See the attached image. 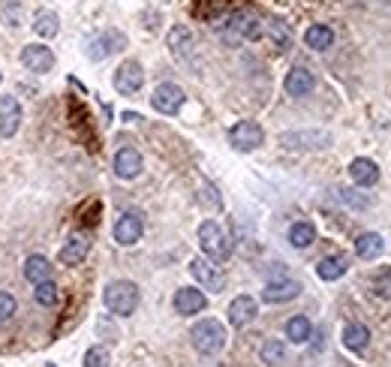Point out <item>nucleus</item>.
Segmentation results:
<instances>
[{"label": "nucleus", "instance_id": "obj_1", "mask_svg": "<svg viewBox=\"0 0 391 367\" xmlns=\"http://www.w3.org/2000/svg\"><path fill=\"white\" fill-rule=\"evenodd\" d=\"M220 30H223V39L226 42H256V39H262L265 25L250 9H238V13H232L223 21Z\"/></svg>", "mask_w": 391, "mask_h": 367}, {"label": "nucleus", "instance_id": "obj_2", "mask_svg": "<svg viewBox=\"0 0 391 367\" xmlns=\"http://www.w3.org/2000/svg\"><path fill=\"white\" fill-rule=\"evenodd\" d=\"M103 301L108 307V313L132 316V313H136V307H139V286L132 280H115V283L106 286Z\"/></svg>", "mask_w": 391, "mask_h": 367}, {"label": "nucleus", "instance_id": "obj_3", "mask_svg": "<svg viewBox=\"0 0 391 367\" xmlns=\"http://www.w3.org/2000/svg\"><path fill=\"white\" fill-rule=\"evenodd\" d=\"M190 340H193V347L202 355H217L226 347V328L217 319H202L190 328Z\"/></svg>", "mask_w": 391, "mask_h": 367}, {"label": "nucleus", "instance_id": "obj_4", "mask_svg": "<svg viewBox=\"0 0 391 367\" xmlns=\"http://www.w3.org/2000/svg\"><path fill=\"white\" fill-rule=\"evenodd\" d=\"M199 244H202V253L211 262H223L232 256V241L226 238V232H223L214 220H205V223L199 226Z\"/></svg>", "mask_w": 391, "mask_h": 367}, {"label": "nucleus", "instance_id": "obj_5", "mask_svg": "<svg viewBox=\"0 0 391 367\" xmlns=\"http://www.w3.org/2000/svg\"><path fill=\"white\" fill-rule=\"evenodd\" d=\"M190 274L196 277L199 286L211 289V292H223V289H226V277H223V271L208 259V256H196V259L190 262Z\"/></svg>", "mask_w": 391, "mask_h": 367}, {"label": "nucleus", "instance_id": "obj_6", "mask_svg": "<svg viewBox=\"0 0 391 367\" xmlns=\"http://www.w3.org/2000/svg\"><path fill=\"white\" fill-rule=\"evenodd\" d=\"M229 142L235 151H256L265 142V130L256 124V120H238L229 130Z\"/></svg>", "mask_w": 391, "mask_h": 367}, {"label": "nucleus", "instance_id": "obj_7", "mask_svg": "<svg viewBox=\"0 0 391 367\" xmlns=\"http://www.w3.org/2000/svg\"><path fill=\"white\" fill-rule=\"evenodd\" d=\"M144 235V217L139 211H124L115 223V241L120 247H132L136 241H142Z\"/></svg>", "mask_w": 391, "mask_h": 367}, {"label": "nucleus", "instance_id": "obj_8", "mask_svg": "<svg viewBox=\"0 0 391 367\" xmlns=\"http://www.w3.org/2000/svg\"><path fill=\"white\" fill-rule=\"evenodd\" d=\"M184 91L178 85L172 82H166V85H156V91L151 97V106L156 108L160 115H178L181 112V106H184Z\"/></svg>", "mask_w": 391, "mask_h": 367}, {"label": "nucleus", "instance_id": "obj_9", "mask_svg": "<svg viewBox=\"0 0 391 367\" xmlns=\"http://www.w3.org/2000/svg\"><path fill=\"white\" fill-rule=\"evenodd\" d=\"M142 85H144V70H142L139 61H127V63L118 66V73H115V87H118V94L132 97V94L142 91Z\"/></svg>", "mask_w": 391, "mask_h": 367}, {"label": "nucleus", "instance_id": "obj_10", "mask_svg": "<svg viewBox=\"0 0 391 367\" xmlns=\"http://www.w3.org/2000/svg\"><path fill=\"white\" fill-rule=\"evenodd\" d=\"M127 46V37L120 30H106L99 33L97 39H91V46H87V58L91 61H106L108 54H115Z\"/></svg>", "mask_w": 391, "mask_h": 367}, {"label": "nucleus", "instance_id": "obj_11", "mask_svg": "<svg viewBox=\"0 0 391 367\" xmlns=\"http://www.w3.org/2000/svg\"><path fill=\"white\" fill-rule=\"evenodd\" d=\"M21 127V103L9 94V97H0V136L4 139H13Z\"/></svg>", "mask_w": 391, "mask_h": 367}, {"label": "nucleus", "instance_id": "obj_12", "mask_svg": "<svg viewBox=\"0 0 391 367\" xmlns=\"http://www.w3.org/2000/svg\"><path fill=\"white\" fill-rule=\"evenodd\" d=\"M301 295V283L298 280H271L265 289H262V301L265 304H286V301H292V298Z\"/></svg>", "mask_w": 391, "mask_h": 367}, {"label": "nucleus", "instance_id": "obj_13", "mask_svg": "<svg viewBox=\"0 0 391 367\" xmlns=\"http://www.w3.org/2000/svg\"><path fill=\"white\" fill-rule=\"evenodd\" d=\"M175 310L181 316H193V313H202L205 304H208V298L202 289H193V286H184V289H178L175 292Z\"/></svg>", "mask_w": 391, "mask_h": 367}, {"label": "nucleus", "instance_id": "obj_14", "mask_svg": "<svg viewBox=\"0 0 391 367\" xmlns=\"http://www.w3.org/2000/svg\"><path fill=\"white\" fill-rule=\"evenodd\" d=\"M21 63H25L30 73H49L54 66V54L49 46H37V42H33V46L21 49Z\"/></svg>", "mask_w": 391, "mask_h": 367}, {"label": "nucleus", "instance_id": "obj_15", "mask_svg": "<svg viewBox=\"0 0 391 367\" xmlns=\"http://www.w3.org/2000/svg\"><path fill=\"white\" fill-rule=\"evenodd\" d=\"M256 313H259V304H256V298L238 295V298H235V301L229 304V325H235V328L250 325V322L256 319Z\"/></svg>", "mask_w": 391, "mask_h": 367}, {"label": "nucleus", "instance_id": "obj_16", "mask_svg": "<svg viewBox=\"0 0 391 367\" xmlns=\"http://www.w3.org/2000/svg\"><path fill=\"white\" fill-rule=\"evenodd\" d=\"M115 175L124 178V181H132V178L142 175V154L136 148H120L115 154Z\"/></svg>", "mask_w": 391, "mask_h": 367}, {"label": "nucleus", "instance_id": "obj_17", "mask_svg": "<svg viewBox=\"0 0 391 367\" xmlns=\"http://www.w3.org/2000/svg\"><path fill=\"white\" fill-rule=\"evenodd\" d=\"M283 87H286L289 97H307L313 87H316V79H313V73L304 70V66H292V70L286 73Z\"/></svg>", "mask_w": 391, "mask_h": 367}, {"label": "nucleus", "instance_id": "obj_18", "mask_svg": "<svg viewBox=\"0 0 391 367\" xmlns=\"http://www.w3.org/2000/svg\"><path fill=\"white\" fill-rule=\"evenodd\" d=\"M87 250H91V238L82 235V232H75V235H70V238L63 241V247H61V262H63V265H78V262H85Z\"/></svg>", "mask_w": 391, "mask_h": 367}, {"label": "nucleus", "instance_id": "obj_19", "mask_svg": "<svg viewBox=\"0 0 391 367\" xmlns=\"http://www.w3.org/2000/svg\"><path fill=\"white\" fill-rule=\"evenodd\" d=\"M166 42H169V49H172V54L178 61H190V54H193V33H190V27H184V25H175L172 30H169V37H166Z\"/></svg>", "mask_w": 391, "mask_h": 367}, {"label": "nucleus", "instance_id": "obj_20", "mask_svg": "<svg viewBox=\"0 0 391 367\" xmlns=\"http://www.w3.org/2000/svg\"><path fill=\"white\" fill-rule=\"evenodd\" d=\"M283 148H328V132H283Z\"/></svg>", "mask_w": 391, "mask_h": 367}, {"label": "nucleus", "instance_id": "obj_21", "mask_svg": "<svg viewBox=\"0 0 391 367\" xmlns=\"http://www.w3.org/2000/svg\"><path fill=\"white\" fill-rule=\"evenodd\" d=\"M349 178L359 187H373L379 181V166L373 160H367V157H359V160L349 163Z\"/></svg>", "mask_w": 391, "mask_h": 367}, {"label": "nucleus", "instance_id": "obj_22", "mask_svg": "<svg viewBox=\"0 0 391 367\" xmlns=\"http://www.w3.org/2000/svg\"><path fill=\"white\" fill-rule=\"evenodd\" d=\"M367 343H371V328L361 325V322H349L343 328V347L349 352H364Z\"/></svg>", "mask_w": 391, "mask_h": 367}, {"label": "nucleus", "instance_id": "obj_23", "mask_svg": "<svg viewBox=\"0 0 391 367\" xmlns=\"http://www.w3.org/2000/svg\"><path fill=\"white\" fill-rule=\"evenodd\" d=\"M25 280L27 283H42V280H51V262L46 256H27L25 262Z\"/></svg>", "mask_w": 391, "mask_h": 367}, {"label": "nucleus", "instance_id": "obj_24", "mask_svg": "<svg viewBox=\"0 0 391 367\" xmlns=\"http://www.w3.org/2000/svg\"><path fill=\"white\" fill-rule=\"evenodd\" d=\"M304 42L313 51H325V49L334 46V30L328 25H310L307 33H304Z\"/></svg>", "mask_w": 391, "mask_h": 367}, {"label": "nucleus", "instance_id": "obj_25", "mask_svg": "<svg viewBox=\"0 0 391 367\" xmlns=\"http://www.w3.org/2000/svg\"><path fill=\"white\" fill-rule=\"evenodd\" d=\"M383 250H385V241H383V235H376V232H364V235H359V241H355L359 259H376Z\"/></svg>", "mask_w": 391, "mask_h": 367}, {"label": "nucleus", "instance_id": "obj_26", "mask_svg": "<svg viewBox=\"0 0 391 367\" xmlns=\"http://www.w3.org/2000/svg\"><path fill=\"white\" fill-rule=\"evenodd\" d=\"M346 268H349V262L343 259V256H325L319 265H316V274L322 277V280H340V277L346 274Z\"/></svg>", "mask_w": 391, "mask_h": 367}, {"label": "nucleus", "instance_id": "obj_27", "mask_svg": "<svg viewBox=\"0 0 391 367\" xmlns=\"http://www.w3.org/2000/svg\"><path fill=\"white\" fill-rule=\"evenodd\" d=\"M33 30H37L39 37H46V39L58 37V30H61V18H58V13H51V9H39L37 18H33Z\"/></svg>", "mask_w": 391, "mask_h": 367}, {"label": "nucleus", "instance_id": "obj_28", "mask_svg": "<svg viewBox=\"0 0 391 367\" xmlns=\"http://www.w3.org/2000/svg\"><path fill=\"white\" fill-rule=\"evenodd\" d=\"M310 335H313V325H310V319L307 316H292L286 322V337L292 340V343H307L310 340Z\"/></svg>", "mask_w": 391, "mask_h": 367}, {"label": "nucleus", "instance_id": "obj_29", "mask_svg": "<svg viewBox=\"0 0 391 367\" xmlns=\"http://www.w3.org/2000/svg\"><path fill=\"white\" fill-rule=\"evenodd\" d=\"M313 241H316V229H313L310 223H295L292 229H289V244H292L295 250H307Z\"/></svg>", "mask_w": 391, "mask_h": 367}, {"label": "nucleus", "instance_id": "obj_30", "mask_svg": "<svg viewBox=\"0 0 391 367\" xmlns=\"http://www.w3.org/2000/svg\"><path fill=\"white\" fill-rule=\"evenodd\" d=\"M33 298H37V304L51 307V304H58L61 289H58V283H54V280H42V283H37V289H33Z\"/></svg>", "mask_w": 391, "mask_h": 367}, {"label": "nucleus", "instance_id": "obj_31", "mask_svg": "<svg viewBox=\"0 0 391 367\" xmlns=\"http://www.w3.org/2000/svg\"><path fill=\"white\" fill-rule=\"evenodd\" d=\"M371 286H373V295H376V298H383V301H391V268H379V271L373 274Z\"/></svg>", "mask_w": 391, "mask_h": 367}, {"label": "nucleus", "instance_id": "obj_32", "mask_svg": "<svg viewBox=\"0 0 391 367\" xmlns=\"http://www.w3.org/2000/svg\"><path fill=\"white\" fill-rule=\"evenodd\" d=\"M286 359V347L280 340H265L262 343V361L265 364H280Z\"/></svg>", "mask_w": 391, "mask_h": 367}, {"label": "nucleus", "instance_id": "obj_33", "mask_svg": "<svg viewBox=\"0 0 391 367\" xmlns=\"http://www.w3.org/2000/svg\"><path fill=\"white\" fill-rule=\"evenodd\" d=\"M271 39H274V46L280 49V51H286L289 46H292V33H289V27L283 25V21H271Z\"/></svg>", "mask_w": 391, "mask_h": 367}, {"label": "nucleus", "instance_id": "obj_34", "mask_svg": "<svg viewBox=\"0 0 391 367\" xmlns=\"http://www.w3.org/2000/svg\"><path fill=\"white\" fill-rule=\"evenodd\" d=\"M15 310H18V304H15V298L9 295V292H0V322L13 319V316H15Z\"/></svg>", "mask_w": 391, "mask_h": 367}, {"label": "nucleus", "instance_id": "obj_35", "mask_svg": "<svg viewBox=\"0 0 391 367\" xmlns=\"http://www.w3.org/2000/svg\"><path fill=\"white\" fill-rule=\"evenodd\" d=\"M106 359H108V352L103 347H94V349L85 352V367H103Z\"/></svg>", "mask_w": 391, "mask_h": 367}, {"label": "nucleus", "instance_id": "obj_36", "mask_svg": "<svg viewBox=\"0 0 391 367\" xmlns=\"http://www.w3.org/2000/svg\"><path fill=\"white\" fill-rule=\"evenodd\" d=\"M340 196H343V202L352 205V208H367V205H371V199H367V196H355V190H340Z\"/></svg>", "mask_w": 391, "mask_h": 367}, {"label": "nucleus", "instance_id": "obj_37", "mask_svg": "<svg viewBox=\"0 0 391 367\" xmlns=\"http://www.w3.org/2000/svg\"><path fill=\"white\" fill-rule=\"evenodd\" d=\"M49 367H58V364H49Z\"/></svg>", "mask_w": 391, "mask_h": 367}]
</instances>
